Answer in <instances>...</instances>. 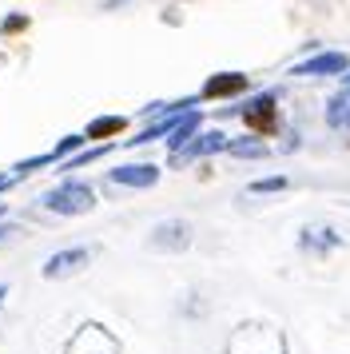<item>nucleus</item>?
I'll list each match as a JSON object with an SVG mask.
<instances>
[{"instance_id": "f257e3e1", "label": "nucleus", "mask_w": 350, "mask_h": 354, "mask_svg": "<svg viewBox=\"0 0 350 354\" xmlns=\"http://www.w3.org/2000/svg\"><path fill=\"white\" fill-rule=\"evenodd\" d=\"M227 354H286V338L270 322H239L227 338Z\"/></svg>"}, {"instance_id": "f03ea898", "label": "nucleus", "mask_w": 350, "mask_h": 354, "mask_svg": "<svg viewBox=\"0 0 350 354\" xmlns=\"http://www.w3.org/2000/svg\"><path fill=\"white\" fill-rule=\"evenodd\" d=\"M40 207L52 211V215H88L95 207V187L80 183V179H64L60 187L40 195Z\"/></svg>"}, {"instance_id": "7ed1b4c3", "label": "nucleus", "mask_w": 350, "mask_h": 354, "mask_svg": "<svg viewBox=\"0 0 350 354\" xmlns=\"http://www.w3.org/2000/svg\"><path fill=\"white\" fill-rule=\"evenodd\" d=\"M64 354H120V338L104 322H80L76 335L64 342Z\"/></svg>"}, {"instance_id": "20e7f679", "label": "nucleus", "mask_w": 350, "mask_h": 354, "mask_svg": "<svg viewBox=\"0 0 350 354\" xmlns=\"http://www.w3.org/2000/svg\"><path fill=\"white\" fill-rule=\"evenodd\" d=\"M239 115H243V124H247L255 136H275V128H279V96H275V92H263V96L247 100V104L239 108Z\"/></svg>"}, {"instance_id": "39448f33", "label": "nucleus", "mask_w": 350, "mask_h": 354, "mask_svg": "<svg viewBox=\"0 0 350 354\" xmlns=\"http://www.w3.org/2000/svg\"><path fill=\"white\" fill-rule=\"evenodd\" d=\"M88 263H92V251H88V247H60V251H52V255L44 259L40 274H44L48 283H60V279L80 274Z\"/></svg>"}, {"instance_id": "423d86ee", "label": "nucleus", "mask_w": 350, "mask_h": 354, "mask_svg": "<svg viewBox=\"0 0 350 354\" xmlns=\"http://www.w3.org/2000/svg\"><path fill=\"white\" fill-rule=\"evenodd\" d=\"M151 247L156 251H187L191 247V223L187 219H163L151 227Z\"/></svg>"}, {"instance_id": "0eeeda50", "label": "nucleus", "mask_w": 350, "mask_h": 354, "mask_svg": "<svg viewBox=\"0 0 350 354\" xmlns=\"http://www.w3.org/2000/svg\"><path fill=\"white\" fill-rule=\"evenodd\" d=\"M291 72L295 76H342V72H350V56L347 52H318L311 60L295 64Z\"/></svg>"}, {"instance_id": "6e6552de", "label": "nucleus", "mask_w": 350, "mask_h": 354, "mask_svg": "<svg viewBox=\"0 0 350 354\" xmlns=\"http://www.w3.org/2000/svg\"><path fill=\"white\" fill-rule=\"evenodd\" d=\"M108 183L116 187H156L159 183V167L156 163H124V167H111L108 171Z\"/></svg>"}, {"instance_id": "1a4fd4ad", "label": "nucleus", "mask_w": 350, "mask_h": 354, "mask_svg": "<svg viewBox=\"0 0 350 354\" xmlns=\"http://www.w3.org/2000/svg\"><path fill=\"white\" fill-rule=\"evenodd\" d=\"M227 147V136L223 131H203V136H195L187 147H179L172 156V163L179 167V163H187V160H203V156H215V151H223Z\"/></svg>"}, {"instance_id": "9d476101", "label": "nucleus", "mask_w": 350, "mask_h": 354, "mask_svg": "<svg viewBox=\"0 0 350 354\" xmlns=\"http://www.w3.org/2000/svg\"><path fill=\"white\" fill-rule=\"evenodd\" d=\"M191 104H199V100H179V104H172V112L159 115L156 124H147V128H143L140 136H131V140H127V147H136V144H151V140H159V136H167V131L175 128V120L191 112Z\"/></svg>"}, {"instance_id": "9b49d317", "label": "nucleus", "mask_w": 350, "mask_h": 354, "mask_svg": "<svg viewBox=\"0 0 350 354\" xmlns=\"http://www.w3.org/2000/svg\"><path fill=\"white\" fill-rule=\"evenodd\" d=\"M239 92H247V76L243 72H215L203 84L199 100H223V96H239Z\"/></svg>"}, {"instance_id": "f8f14e48", "label": "nucleus", "mask_w": 350, "mask_h": 354, "mask_svg": "<svg viewBox=\"0 0 350 354\" xmlns=\"http://www.w3.org/2000/svg\"><path fill=\"white\" fill-rule=\"evenodd\" d=\"M199 128H203V112H195V108H191L187 115H179V120H175V128L167 131V147H172V156L179 151V147H187L191 140L199 136Z\"/></svg>"}, {"instance_id": "ddd939ff", "label": "nucleus", "mask_w": 350, "mask_h": 354, "mask_svg": "<svg viewBox=\"0 0 350 354\" xmlns=\"http://www.w3.org/2000/svg\"><path fill=\"white\" fill-rule=\"evenodd\" d=\"M299 247L302 251H311V255H331L334 247H338V235H334L331 227H302V235H299Z\"/></svg>"}, {"instance_id": "4468645a", "label": "nucleus", "mask_w": 350, "mask_h": 354, "mask_svg": "<svg viewBox=\"0 0 350 354\" xmlns=\"http://www.w3.org/2000/svg\"><path fill=\"white\" fill-rule=\"evenodd\" d=\"M124 128H127V115H95L80 136H84V140H104V136H120Z\"/></svg>"}, {"instance_id": "2eb2a0df", "label": "nucleus", "mask_w": 350, "mask_h": 354, "mask_svg": "<svg viewBox=\"0 0 350 354\" xmlns=\"http://www.w3.org/2000/svg\"><path fill=\"white\" fill-rule=\"evenodd\" d=\"M223 151H231L235 160H263L270 147L263 144V140H255V136H247V140H227V147Z\"/></svg>"}, {"instance_id": "dca6fc26", "label": "nucleus", "mask_w": 350, "mask_h": 354, "mask_svg": "<svg viewBox=\"0 0 350 354\" xmlns=\"http://www.w3.org/2000/svg\"><path fill=\"white\" fill-rule=\"evenodd\" d=\"M108 151H111V144L84 147V151H76V156H68V160H64V171H72V167H84V163H95V160H104Z\"/></svg>"}, {"instance_id": "f3484780", "label": "nucleus", "mask_w": 350, "mask_h": 354, "mask_svg": "<svg viewBox=\"0 0 350 354\" xmlns=\"http://www.w3.org/2000/svg\"><path fill=\"white\" fill-rule=\"evenodd\" d=\"M84 144H88V140H84L80 131H72V136H64L60 144L52 147V156H56V160H68V156H76V151H84Z\"/></svg>"}, {"instance_id": "a211bd4d", "label": "nucleus", "mask_w": 350, "mask_h": 354, "mask_svg": "<svg viewBox=\"0 0 350 354\" xmlns=\"http://www.w3.org/2000/svg\"><path fill=\"white\" fill-rule=\"evenodd\" d=\"M275 192H286V176H267L251 183V195H275Z\"/></svg>"}, {"instance_id": "6ab92c4d", "label": "nucleus", "mask_w": 350, "mask_h": 354, "mask_svg": "<svg viewBox=\"0 0 350 354\" xmlns=\"http://www.w3.org/2000/svg\"><path fill=\"white\" fill-rule=\"evenodd\" d=\"M326 120H331L334 128L347 120V100H342V96H334V100H331V108H326Z\"/></svg>"}, {"instance_id": "aec40b11", "label": "nucleus", "mask_w": 350, "mask_h": 354, "mask_svg": "<svg viewBox=\"0 0 350 354\" xmlns=\"http://www.w3.org/2000/svg\"><path fill=\"white\" fill-rule=\"evenodd\" d=\"M24 28H28V17H4V24H0L4 36H16V32H24Z\"/></svg>"}, {"instance_id": "412c9836", "label": "nucleus", "mask_w": 350, "mask_h": 354, "mask_svg": "<svg viewBox=\"0 0 350 354\" xmlns=\"http://www.w3.org/2000/svg\"><path fill=\"white\" fill-rule=\"evenodd\" d=\"M8 231H12V227H8V207H4V203H0V239H4V235H8Z\"/></svg>"}, {"instance_id": "4be33fe9", "label": "nucleus", "mask_w": 350, "mask_h": 354, "mask_svg": "<svg viewBox=\"0 0 350 354\" xmlns=\"http://www.w3.org/2000/svg\"><path fill=\"white\" fill-rule=\"evenodd\" d=\"M12 183H16V176H0V192H8Z\"/></svg>"}, {"instance_id": "5701e85b", "label": "nucleus", "mask_w": 350, "mask_h": 354, "mask_svg": "<svg viewBox=\"0 0 350 354\" xmlns=\"http://www.w3.org/2000/svg\"><path fill=\"white\" fill-rule=\"evenodd\" d=\"M4 299H8V283H0V306H4Z\"/></svg>"}, {"instance_id": "b1692460", "label": "nucleus", "mask_w": 350, "mask_h": 354, "mask_svg": "<svg viewBox=\"0 0 350 354\" xmlns=\"http://www.w3.org/2000/svg\"><path fill=\"white\" fill-rule=\"evenodd\" d=\"M347 96H350V72H347Z\"/></svg>"}, {"instance_id": "393cba45", "label": "nucleus", "mask_w": 350, "mask_h": 354, "mask_svg": "<svg viewBox=\"0 0 350 354\" xmlns=\"http://www.w3.org/2000/svg\"><path fill=\"white\" fill-rule=\"evenodd\" d=\"M342 124H347V128H350V112H347V120H342Z\"/></svg>"}]
</instances>
